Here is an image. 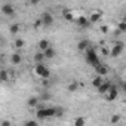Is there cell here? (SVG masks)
Listing matches in <instances>:
<instances>
[{
  "instance_id": "obj_1",
  "label": "cell",
  "mask_w": 126,
  "mask_h": 126,
  "mask_svg": "<svg viewBox=\"0 0 126 126\" xmlns=\"http://www.w3.org/2000/svg\"><path fill=\"white\" fill-rule=\"evenodd\" d=\"M36 117L40 119V120L55 117V107H37Z\"/></svg>"
},
{
  "instance_id": "obj_2",
  "label": "cell",
  "mask_w": 126,
  "mask_h": 126,
  "mask_svg": "<svg viewBox=\"0 0 126 126\" xmlns=\"http://www.w3.org/2000/svg\"><path fill=\"white\" fill-rule=\"evenodd\" d=\"M86 62L89 65H92V67H96V65L101 64V62H99V56L96 55V52H95V49L92 46H89L88 50H86Z\"/></svg>"
},
{
  "instance_id": "obj_3",
  "label": "cell",
  "mask_w": 126,
  "mask_h": 126,
  "mask_svg": "<svg viewBox=\"0 0 126 126\" xmlns=\"http://www.w3.org/2000/svg\"><path fill=\"white\" fill-rule=\"evenodd\" d=\"M34 70H36V74H37L39 77H42V80L49 79V76H50V71H49V68H47L45 64H37Z\"/></svg>"
},
{
  "instance_id": "obj_4",
  "label": "cell",
  "mask_w": 126,
  "mask_h": 126,
  "mask_svg": "<svg viewBox=\"0 0 126 126\" xmlns=\"http://www.w3.org/2000/svg\"><path fill=\"white\" fill-rule=\"evenodd\" d=\"M117 96H119V88H117V85H111L108 92L105 94V99L107 101H114Z\"/></svg>"
},
{
  "instance_id": "obj_5",
  "label": "cell",
  "mask_w": 126,
  "mask_h": 126,
  "mask_svg": "<svg viewBox=\"0 0 126 126\" xmlns=\"http://www.w3.org/2000/svg\"><path fill=\"white\" fill-rule=\"evenodd\" d=\"M40 22H42V25H45V27H50V25L53 24V16H52L49 12H43L42 16H40Z\"/></svg>"
},
{
  "instance_id": "obj_6",
  "label": "cell",
  "mask_w": 126,
  "mask_h": 126,
  "mask_svg": "<svg viewBox=\"0 0 126 126\" xmlns=\"http://www.w3.org/2000/svg\"><path fill=\"white\" fill-rule=\"evenodd\" d=\"M2 14H3V15H6V16H14V15H15V9H14V6H12V5L5 3V5L2 6Z\"/></svg>"
},
{
  "instance_id": "obj_7",
  "label": "cell",
  "mask_w": 126,
  "mask_h": 126,
  "mask_svg": "<svg viewBox=\"0 0 126 126\" xmlns=\"http://www.w3.org/2000/svg\"><path fill=\"white\" fill-rule=\"evenodd\" d=\"M123 49H125V45H123L122 42L116 43V45H114V47L111 49V56H119V55L123 52Z\"/></svg>"
},
{
  "instance_id": "obj_8",
  "label": "cell",
  "mask_w": 126,
  "mask_h": 126,
  "mask_svg": "<svg viewBox=\"0 0 126 126\" xmlns=\"http://www.w3.org/2000/svg\"><path fill=\"white\" fill-rule=\"evenodd\" d=\"M55 55H56V52H55V47H52V46H49V47L43 52L45 59H52V58H55Z\"/></svg>"
},
{
  "instance_id": "obj_9",
  "label": "cell",
  "mask_w": 126,
  "mask_h": 126,
  "mask_svg": "<svg viewBox=\"0 0 126 126\" xmlns=\"http://www.w3.org/2000/svg\"><path fill=\"white\" fill-rule=\"evenodd\" d=\"M95 71H96V74H98L99 77H102V76H105V74L108 73V68H107V65L99 64V65H96V67H95Z\"/></svg>"
},
{
  "instance_id": "obj_10",
  "label": "cell",
  "mask_w": 126,
  "mask_h": 126,
  "mask_svg": "<svg viewBox=\"0 0 126 126\" xmlns=\"http://www.w3.org/2000/svg\"><path fill=\"white\" fill-rule=\"evenodd\" d=\"M113 83L111 82H102V85L98 88V92L101 94V95H105L107 92H108V89H110V86H111Z\"/></svg>"
},
{
  "instance_id": "obj_11",
  "label": "cell",
  "mask_w": 126,
  "mask_h": 126,
  "mask_svg": "<svg viewBox=\"0 0 126 126\" xmlns=\"http://www.w3.org/2000/svg\"><path fill=\"white\" fill-rule=\"evenodd\" d=\"M91 46V43H89V40H86V39H83V40H80L79 43H77V49L79 50H88V47Z\"/></svg>"
},
{
  "instance_id": "obj_12",
  "label": "cell",
  "mask_w": 126,
  "mask_h": 126,
  "mask_svg": "<svg viewBox=\"0 0 126 126\" xmlns=\"http://www.w3.org/2000/svg\"><path fill=\"white\" fill-rule=\"evenodd\" d=\"M101 16H102V14H101V12H94L88 21H89V24H94V22H98V21L101 19Z\"/></svg>"
},
{
  "instance_id": "obj_13",
  "label": "cell",
  "mask_w": 126,
  "mask_h": 126,
  "mask_svg": "<svg viewBox=\"0 0 126 126\" xmlns=\"http://www.w3.org/2000/svg\"><path fill=\"white\" fill-rule=\"evenodd\" d=\"M21 61H22V56L19 55V53H14L12 56H11V62L14 65H18V64H21Z\"/></svg>"
},
{
  "instance_id": "obj_14",
  "label": "cell",
  "mask_w": 126,
  "mask_h": 126,
  "mask_svg": "<svg viewBox=\"0 0 126 126\" xmlns=\"http://www.w3.org/2000/svg\"><path fill=\"white\" fill-rule=\"evenodd\" d=\"M77 25H79V27H88V25H89L88 18H85V16H79V18H77Z\"/></svg>"
},
{
  "instance_id": "obj_15",
  "label": "cell",
  "mask_w": 126,
  "mask_h": 126,
  "mask_svg": "<svg viewBox=\"0 0 126 126\" xmlns=\"http://www.w3.org/2000/svg\"><path fill=\"white\" fill-rule=\"evenodd\" d=\"M49 46H50V45H49L47 40H40V42H39V49H40V52H45Z\"/></svg>"
},
{
  "instance_id": "obj_16",
  "label": "cell",
  "mask_w": 126,
  "mask_h": 126,
  "mask_svg": "<svg viewBox=\"0 0 126 126\" xmlns=\"http://www.w3.org/2000/svg\"><path fill=\"white\" fill-rule=\"evenodd\" d=\"M27 104H28V107H39V98L31 96V98H28Z\"/></svg>"
},
{
  "instance_id": "obj_17",
  "label": "cell",
  "mask_w": 126,
  "mask_h": 126,
  "mask_svg": "<svg viewBox=\"0 0 126 126\" xmlns=\"http://www.w3.org/2000/svg\"><path fill=\"white\" fill-rule=\"evenodd\" d=\"M9 80V73L6 70H0V82H8Z\"/></svg>"
},
{
  "instance_id": "obj_18",
  "label": "cell",
  "mask_w": 126,
  "mask_h": 126,
  "mask_svg": "<svg viewBox=\"0 0 126 126\" xmlns=\"http://www.w3.org/2000/svg\"><path fill=\"white\" fill-rule=\"evenodd\" d=\"M19 30H21V25H19V24H12V25L9 27V31H11L12 34H18Z\"/></svg>"
},
{
  "instance_id": "obj_19",
  "label": "cell",
  "mask_w": 126,
  "mask_h": 126,
  "mask_svg": "<svg viewBox=\"0 0 126 126\" xmlns=\"http://www.w3.org/2000/svg\"><path fill=\"white\" fill-rule=\"evenodd\" d=\"M101 85H102V77H99V76H96V77H95V79L92 80V86L98 89V88H99Z\"/></svg>"
},
{
  "instance_id": "obj_20",
  "label": "cell",
  "mask_w": 126,
  "mask_h": 126,
  "mask_svg": "<svg viewBox=\"0 0 126 126\" xmlns=\"http://www.w3.org/2000/svg\"><path fill=\"white\" fill-rule=\"evenodd\" d=\"M77 89H79V83H77V82H71V83L67 86V91H68V92H76Z\"/></svg>"
},
{
  "instance_id": "obj_21",
  "label": "cell",
  "mask_w": 126,
  "mask_h": 126,
  "mask_svg": "<svg viewBox=\"0 0 126 126\" xmlns=\"http://www.w3.org/2000/svg\"><path fill=\"white\" fill-rule=\"evenodd\" d=\"M43 59H45L43 52H37V53L34 55V61L37 62V64H43Z\"/></svg>"
},
{
  "instance_id": "obj_22",
  "label": "cell",
  "mask_w": 126,
  "mask_h": 126,
  "mask_svg": "<svg viewBox=\"0 0 126 126\" xmlns=\"http://www.w3.org/2000/svg\"><path fill=\"white\" fill-rule=\"evenodd\" d=\"M62 16H64V19H67V21L73 19V14L70 11H62Z\"/></svg>"
},
{
  "instance_id": "obj_23",
  "label": "cell",
  "mask_w": 126,
  "mask_h": 126,
  "mask_svg": "<svg viewBox=\"0 0 126 126\" xmlns=\"http://www.w3.org/2000/svg\"><path fill=\"white\" fill-rule=\"evenodd\" d=\"M74 126H85V117H77L74 120Z\"/></svg>"
},
{
  "instance_id": "obj_24",
  "label": "cell",
  "mask_w": 126,
  "mask_h": 126,
  "mask_svg": "<svg viewBox=\"0 0 126 126\" xmlns=\"http://www.w3.org/2000/svg\"><path fill=\"white\" fill-rule=\"evenodd\" d=\"M119 31L120 33H126V22L125 21H120L119 22Z\"/></svg>"
},
{
  "instance_id": "obj_25",
  "label": "cell",
  "mask_w": 126,
  "mask_h": 126,
  "mask_svg": "<svg viewBox=\"0 0 126 126\" xmlns=\"http://www.w3.org/2000/svg\"><path fill=\"white\" fill-rule=\"evenodd\" d=\"M62 114H64V110L61 107H55V117H61Z\"/></svg>"
},
{
  "instance_id": "obj_26",
  "label": "cell",
  "mask_w": 126,
  "mask_h": 126,
  "mask_svg": "<svg viewBox=\"0 0 126 126\" xmlns=\"http://www.w3.org/2000/svg\"><path fill=\"white\" fill-rule=\"evenodd\" d=\"M110 122H111L113 125H114V123H119V122H120V116H119V114H113Z\"/></svg>"
},
{
  "instance_id": "obj_27",
  "label": "cell",
  "mask_w": 126,
  "mask_h": 126,
  "mask_svg": "<svg viewBox=\"0 0 126 126\" xmlns=\"http://www.w3.org/2000/svg\"><path fill=\"white\" fill-rule=\"evenodd\" d=\"M22 46H24V40H22V39H16V40H15V47L19 49V47H22Z\"/></svg>"
},
{
  "instance_id": "obj_28",
  "label": "cell",
  "mask_w": 126,
  "mask_h": 126,
  "mask_svg": "<svg viewBox=\"0 0 126 126\" xmlns=\"http://www.w3.org/2000/svg\"><path fill=\"white\" fill-rule=\"evenodd\" d=\"M24 126H37V122L36 120H27L24 123Z\"/></svg>"
},
{
  "instance_id": "obj_29",
  "label": "cell",
  "mask_w": 126,
  "mask_h": 126,
  "mask_svg": "<svg viewBox=\"0 0 126 126\" xmlns=\"http://www.w3.org/2000/svg\"><path fill=\"white\" fill-rule=\"evenodd\" d=\"M0 126H11V122H9V120H3Z\"/></svg>"
},
{
  "instance_id": "obj_30",
  "label": "cell",
  "mask_w": 126,
  "mask_h": 126,
  "mask_svg": "<svg viewBox=\"0 0 126 126\" xmlns=\"http://www.w3.org/2000/svg\"><path fill=\"white\" fill-rule=\"evenodd\" d=\"M42 99H49V94H43L42 95Z\"/></svg>"
},
{
  "instance_id": "obj_31",
  "label": "cell",
  "mask_w": 126,
  "mask_h": 126,
  "mask_svg": "<svg viewBox=\"0 0 126 126\" xmlns=\"http://www.w3.org/2000/svg\"><path fill=\"white\" fill-rule=\"evenodd\" d=\"M34 25H36V27H40V25H42V22H40V19H37V21H36V24H34Z\"/></svg>"
},
{
  "instance_id": "obj_32",
  "label": "cell",
  "mask_w": 126,
  "mask_h": 126,
  "mask_svg": "<svg viewBox=\"0 0 126 126\" xmlns=\"http://www.w3.org/2000/svg\"><path fill=\"white\" fill-rule=\"evenodd\" d=\"M107 30H108V28H107L105 25H104V27H101V31H102V33H107Z\"/></svg>"
},
{
  "instance_id": "obj_33",
  "label": "cell",
  "mask_w": 126,
  "mask_h": 126,
  "mask_svg": "<svg viewBox=\"0 0 126 126\" xmlns=\"http://www.w3.org/2000/svg\"><path fill=\"white\" fill-rule=\"evenodd\" d=\"M0 43H2V36H0Z\"/></svg>"
},
{
  "instance_id": "obj_34",
  "label": "cell",
  "mask_w": 126,
  "mask_h": 126,
  "mask_svg": "<svg viewBox=\"0 0 126 126\" xmlns=\"http://www.w3.org/2000/svg\"><path fill=\"white\" fill-rule=\"evenodd\" d=\"M0 62H2V58H0Z\"/></svg>"
}]
</instances>
